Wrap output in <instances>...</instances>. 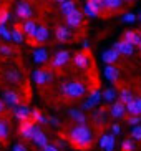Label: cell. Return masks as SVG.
Wrapping results in <instances>:
<instances>
[{
	"instance_id": "cell-18",
	"label": "cell",
	"mask_w": 141,
	"mask_h": 151,
	"mask_svg": "<svg viewBox=\"0 0 141 151\" xmlns=\"http://www.w3.org/2000/svg\"><path fill=\"white\" fill-rule=\"evenodd\" d=\"M103 4H105L106 10H108L110 14H113V12H116V10L123 9L124 0H103Z\"/></svg>"
},
{
	"instance_id": "cell-38",
	"label": "cell",
	"mask_w": 141,
	"mask_h": 151,
	"mask_svg": "<svg viewBox=\"0 0 141 151\" xmlns=\"http://www.w3.org/2000/svg\"><path fill=\"white\" fill-rule=\"evenodd\" d=\"M141 121V115H131L128 118V123L129 124H138Z\"/></svg>"
},
{
	"instance_id": "cell-37",
	"label": "cell",
	"mask_w": 141,
	"mask_h": 151,
	"mask_svg": "<svg viewBox=\"0 0 141 151\" xmlns=\"http://www.w3.org/2000/svg\"><path fill=\"white\" fill-rule=\"evenodd\" d=\"M0 35L4 37L5 40H12V35H10V30L5 25H2V30H0Z\"/></svg>"
},
{
	"instance_id": "cell-26",
	"label": "cell",
	"mask_w": 141,
	"mask_h": 151,
	"mask_svg": "<svg viewBox=\"0 0 141 151\" xmlns=\"http://www.w3.org/2000/svg\"><path fill=\"white\" fill-rule=\"evenodd\" d=\"M30 116H32V120L35 121V123H38V124H47L48 123V118L43 116V113H42L40 110H32Z\"/></svg>"
},
{
	"instance_id": "cell-17",
	"label": "cell",
	"mask_w": 141,
	"mask_h": 151,
	"mask_svg": "<svg viewBox=\"0 0 141 151\" xmlns=\"http://www.w3.org/2000/svg\"><path fill=\"white\" fill-rule=\"evenodd\" d=\"M9 134H10V129H9V121L5 118H0V141L7 145L9 143Z\"/></svg>"
},
{
	"instance_id": "cell-9",
	"label": "cell",
	"mask_w": 141,
	"mask_h": 151,
	"mask_svg": "<svg viewBox=\"0 0 141 151\" xmlns=\"http://www.w3.org/2000/svg\"><path fill=\"white\" fill-rule=\"evenodd\" d=\"M68 62H70V53H68L66 50H62V52H58V53L55 55V58L52 60V67L53 68H62V67H65Z\"/></svg>"
},
{
	"instance_id": "cell-6",
	"label": "cell",
	"mask_w": 141,
	"mask_h": 151,
	"mask_svg": "<svg viewBox=\"0 0 141 151\" xmlns=\"http://www.w3.org/2000/svg\"><path fill=\"white\" fill-rule=\"evenodd\" d=\"M33 80H35L37 85H45V83H48V81L53 80V73H50L45 68H38V70L33 71Z\"/></svg>"
},
{
	"instance_id": "cell-35",
	"label": "cell",
	"mask_w": 141,
	"mask_h": 151,
	"mask_svg": "<svg viewBox=\"0 0 141 151\" xmlns=\"http://www.w3.org/2000/svg\"><path fill=\"white\" fill-rule=\"evenodd\" d=\"M101 96L105 98L106 101H113V100L116 98V91H115L113 88H106V90H105V93H103Z\"/></svg>"
},
{
	"instance_id": "cell-36",
	"label": "cell",
	"mask_w": 141,
	"mask_h": 151,
	"mask_svg": "<svg viewBox=\"0 0 141 151\" xmlns=\"http://www.w3.org/2000/svg\"><path fill=\"white\" fill-rule=\"evenodd\" d=\"M0 55H4V57H12L13 55V50L10 48L9 45H0Z\"/></svg>"
},
{
	"instance_id": "cell-19",
	"label": "cell",
	"mask_w": 141,
	"mask_h": 151,
	"mask_svg": "<svg viewBox=\"0 0 141 151\" xmlns=\"http://www.w3.org/2000/svg\"><path fill=\"white\" fill-rule=\"evenodd\" d=\"M4 98H5V101L9 103L10 106H17L18 103H20V96H18V93H15L13 90H5Z\"/></svg>"
},
{
	"instance_id": "cell-49",
	"label": "cell",
	"mask_w": 141,
	"mask_h": 151,
	"mask_svg": "<svg viewBox=\"0 0 141 151\" xmlns=\"http://www.w3.org/2000/svg\"><path fill=\"white\" fill-rule=\"evenodd\" d=\"M126 2H135V0H126Z\"/></svg>"
},
{
	"instance_id": "cell-1",
	"label": "cell",
	"mask_w": 141,
	"mask_h": 151,
	"mask_svg": "<svg viewBox=\"0 0 141 151\" xmlns=\"http://www.w3.org/2000/svg\"><path fill=\"white\" fill-rule=\"evenodd\" d=\"M68 139L78 150H88L90 146H93V141H95L93 131L85 123H76L68 131Z\"/></svg>"
},
{
	"instance_id": "cell-10",
	"label": "cell",
	"mask_w": 141,
	"mask_h": 151,
	"mask_svg": "<svg viewBox=\"0 0 141 151\" xmlns=\"http://www.w3.org/2000/svg\"><path fill=\"white\" fill-rule=\"evenodd\" d=\"M32 7H30V4L28 2H20V4L17 5V17L18 18H23V20H28V18L32 17Z\"/></svg>"
},
{
	"instance_id": "cell-5",
	"label": "cell",
	"mask_w": 141,
	"mask_h": 151,
	"mask_svg": "<svg viewBox=\"0 0 141 151\" xmlns=\"http://www.w3.org/2000/svg\"><path fill=\"white\" fill-rule=\"evenodd\" d=\"M65 18H66V25L68 27H71V28H78V27H81L83 25V22H85V18H83V14L80 12V10H73V12H70L68 15H65Z\"/></svg>"
},
{
	"instance_id": "cell-51",
	"label": "cell",
	"mask_w": 141,
	"mask_h": 151,
	"mask_svg": "<svg viewBox=\"0 0 141 151\" xmlns=\"http://www.w3.org/2000/svg\"><path fill=\"white\" fill-rule=\"evenodd\" d=\"M140 18H141V12H140Z\"/></svg>"
},
{
	"instance_id": "cell-40",
	"label": "cell",
	"mask_w": 141,
	"mask_h": 151,
	"mask_svg": "<svg viewBox=\"0 0 141 151\" xmlns=\"http://www.w3.org/2000/svg\"><path fill=\"white\" fill-rule=\"evenodd\" d=\"M123 20H124V22H128V23H133L135 20H136V15H135V14H124Z\"/></svg>"
},
{
	"instance_id": "cell-31",
	"label": "cell",
	"mask_w": 141,
	"mask_h": 151,
	"mask_svg": "<svg viewBox=\"0 0 141 151\" xmlns=\"http://www.w3.org/2000/svg\"><path fill=\"white\" fill-rule=\"evenodd\" d=\"M70 116L76 121V123H86V118H85V115L81 113V111H78V110H71V111H70Z\"/></svg>"
},
{
	"instance_id": "cell-7",
	"label": "cell",
	"mask_w": 141,
	"mask_h": 151,
	"mask_svg": "<svg viewBox=\"0 0 141 151\" xmlns=\"http://www.w3.org/2000/svg\"><path fill=\"white\" fill-rule=\"evenodd\" d=\"M113 48H115L119 55H126V57L133 55V52H135V47H133L131 43H128L126 40H118V42H115V43H113Z\"/></svg>"
},
{
	"instance_id": "cell-41",
	"label": "cell",
	"mask_w": 141,
	"mask_h": 151,
	"mask_svg": "<svg viewBox=\"0 0 141 151\" xmlns=\"http://www.w3.org/2000/svg\"><path fill=\"white\" fill-rule=\"evenodd\" d=\"M42 150H43V151H60L57 146H55V145H48V143H47V145H45Z\"/></svg>"
},
{
	"instance_id": "cell-23",
	"label": "cell",
	"mask_w": 141,
	"mask_h": 151,
	"mask_svg": "<svg viewBox=\"0 0 141 151\" xmlns=\"http://www.w3.org/2000/svg\"><path fill=\"white\" fill-rule=\"evenodd\" d=\"M101 100V93L98 91V90H93L91 93H90V98H88V101L85 103V108L88 110V108H93V106H96V103Z\"/></svg>"
},
{
	"instance_id": "cell-39",
	"label": "cell",
	"mask_w": 141,
	"mask_h": 151,
	"mask_svg": "<svg viewBox=\"0 0 141 151\" xmlns=\"http://www.w3.org/2000/svg\"><path fill=\"white\" fill-rule=\"evenodd\" d=\"M85 14L88 15L90 18H91V17H98V14L91 9V7H88V5H85Z\"/></svg>"
},
{
	"instance_id": "cell-34",
	"label": "cell",
	"mask_w": 141,
	"mask_h": 151,
	"mask_svg": "<svg viewBox=\"0 0 141 151\" xmlns=\"http://www.w3.org/2000/svg\"><path fill=\"white\" fill-rule=\"evenodd\" d=\"M131 139L141 141V124H135L131 129Z\"/></svg>"
},
{
	"instance_id": "cell-8",
	"label": "cell",
	"mask_w": 141,
	"mask_h": 151,
	"mask_svg": "<svg viewBox=\"0 0 141 151\" xmlns=\"http://www.w3.org/2000/svg\"><path fill=\"white\" fill-rule=\"evenodd\" d=\"M48 28L45 27V25H37V30L33 33V38H32V43H43V42L48 40Z\"/></svg>"
},
{
	"instance_id": "cell-16",
	"label": "cell",
	"mask_w": 141,
	"mask_h": 151,
	"mask_svg": "<svg viewBox=\"0 0 141 151\" xmlns=\"http://www.w3.org/2000/svg\"><path fill=\"white\" fill-rule=\"evenodd\" d=\"M32 139H33V143H35V146H38V148H43L45 145L48 143V138H47V134H45L40 128L35 129V133H33Z\"/></svg>"
},
{
	"instance_id": "cell-12",
	"label": "cell",
	"mask_w": 141,
	"mask_h": 151,
	"mask_svg": "<svg viewBox=\"0 0 141 151\" xmlns=\"http://www.w3.org/2000/svg\"><path fill=\"white\" fill-rule=\"evenodd\" d=\"M108 111H110V115L113 116V118H123L124 113H126V105H124L123 101H115L110 106Z\"/></svg>"
},
{
	"instance_id": "cell-28",
	"label": "cell",
	"mask_w": 141,
	"mask_h": 151,
	"mask_svg": "<svg viewBox=\"0 0 141 151\" xmlns=\"http://www.w3.org/2000/svg\"><path fill=\"white\" fill-rule=\"evenodd\" d=\"M75 9L76 7H75V2H73V0H65V2H62V14L63 15H68Z\"/></svg>"
},
{
	"instance_id": "cell-48",
	"label": "cell",
	"mask_w": 141,
	"mask_h": 151,
	"mask_svg": "<svg viewBox=\"0 0 141 151\" xmlns=\"http://www.w3.org/2000/svg\"><path fill=\"white\" fill-rule=\"evenodd\" d=\"M138 33H140V38H141V30H138Z\"/></svg>"
},
{
	"instance_id": "cell-52",
	"label": "cell",
	"mask_w": 141,
	"mask_h": 151,
	"mask_svg": "<svg viewBox=\"0 0 141 151\" xmlns=\"http://www.w3.org/2000/svg\"><path fill=\"white\" fill-rule=\"evenodd\" d=\"M0 30H2V25H0Z\"/></svg>"
},
{
	"instance_id": "cell-13",
	"label": "cell",
	"mask_w": 141,
	"mask_h": 151,
	"mask_svg": "<svg viewBox=\"0 0 141 151\" xmlns=\"http://www.w3.org/2000/svg\"><path fill=\"white\" fill-rule=\"evenodd\" d=\"M13 115H15V118L20 120V121L28 120V118H30V110H28L27 105H17V106H13Z\"/></svg>"
},
{
	"instance_id": "cell-27",
	"label": "cell",
	"mask_w": 141,
	"mask_h": 151,
	"mask_svg": "<svg viewBox=\"0 0 141 151\" xmlns=\"http://www.w3.org/2000/svg\"><path fill=\"white\" fill-rule=\"evenodd\" d=\"M33 60H35L37 63H47V60H48V52L45 48H38L33 52Z\"/></svg>"
},
{
	"instance_id": "cell-50",
	"label": "cell",
	"mask_w": 141,
	"mask_h": 151,
	"mask_svg": "<svg viewBox=\"0 0 141 151\" xmlns=\"http://www.w3.org/2000/svg\"><path fill=\"white\" fill-rule=\"evenodd\" d=\"M138 47H140V50H141V43H140V45H138Z\"/></svg>"
},
{
	"instance_id": "cell-4",
	"label": "cell",
	"mask_w": 141,
	"mask_h": 151,
	"mask_svg": "<svg viewBox=\"0 0 141 151\" xmlns=\"http://www.w3.org/2000/svg\"><path fill=\"white\" fill-rule=\"evenodd\" d=\"M35 121L33 120H23L22 123H20V128H18V133H20V136L25 138V139H32V136H33V133H35Z\"/></svg>"
},
{
	"instance_id": "cell-25",
	"label": "cell",
	"mask_w": 141,
	"mask_h": 151,
	"mask_svg": "<svg viewBox=\"0 0 141 151\" xmlns=\"http://www.w3.org/2000/svg\"><path fill=\"white\" fill-rule=\"evenodd\" d=\"M22 30L25 32V35H28L30 38H33V33H35V30H37V23L32 22V20H23Z\"/></svg>"
},
{
	"instance_id": "cell-14",
	"label": "cell",
	"mask_w": 141,
	"mask_h": 151,
	"mask_svg": "<svg viewBox=\"0 0 141 151\" xmlns=\"http://www.w3.org/2000/svg\"><path fill=\"white\" fill-rule=\"evenodd\" d=\"M106 116H108V108H100L93 113V121L96 126H103L106 124Z\"/></svg>"
},
{
	"instance_id": "cell-47",
	"label": "cell",
	"mask_w": 141,
	"mask_h": 151,
	"mask_svg": "<svg viewBox=\"0 0 141 151\" xmlns=\"http://www.w3.org/2000/svg\"><path fill=\"white\" fill-rule=\"evenodd\" d=\"M55 2H57V4H62V2H65V0H55Z\"/></svg>"
},
{
	"instance_id": "cell-3",
	"label": "cell",
	"mask_w": 141,
	"mask_h": 151,
	"mask_svg": "<svg viewBox=\"0 0 141 151\" xmlns=\"http://www.w3.org/2000/svg\"><path fill=\"white\" fill-rule=\"evenodd\" d=\"M73 63L78 70H90L93 67V57L90 53L88 48H83L81 52H76L75 57H73Z\"/></svg>"
},
{
	"instance_id": "cell-30",
	"label": "cell",
	"mask_w": 141,
	"mask_h": 151,
	"mask_svg": "<svg viewBox=\"0 0 141 151\" xmlns=\"http://www.w3.org/2000/svg\"><path fill=\"white\" fill-rule=\"evenodd\" d=\"M10 35H12V38L17 43H22L23 42V30H22V27H15L12 32H10Z\"/></svg>"
},
{
	"instance_id": "cell-45",
	"label": "cell",
	"mask_w": 141,
	"mask_h": 151,
	"mask_svg": "<svg viewBox=\"0 0 141 151\" xmlns=\"http://www.w3.org/2000/svg\"><path fill=\"white\" fill-rule=\"evenodd\" d=\"M5 113V105H4V101L0 100V115H4Z\"/></svg>"
},
{
	"instance_id": "cell-15",
	"label": "cell",
	"mask_w": 141,
	"mask_h": 151,
	"mask_svg": "<svg viewBox=\"0 0 141 151\" xmlns=\"http://www.w3.org/2000/svg\"><path fill=\"white\" fill-rule=\"evenodd\" d=\"M123 40H126L128 43H131L133 47L141 43V38H140V33H138V30H124Z\"/></svg>"
},
{
	"instance_id": "cell-21",
	"label": "cell",
	"mask_w": 141,
	"mask_h": 151,
	"mask_svg": "<svg viewBox=\"0 0 141 151\" xmlns=\"http://www.w3.org/2000/svg\"><path fill=\"white\" fill-rule=\"evenodd\" d=\"M119 58V53L116 52L115 48H111V50H106V52H103V62L108 63V65H113V63L116 62Z\"/></svg>"
},
{
	"instance_id": "cell-20",
	"label": "cell",
	"mask_w": 141,
	"mask_h": 151,
	"mask_svg": "<svg viewBox=\"0 0 141 151\" xmlns=\"http://www.w3.org/2000/svg\"><path fill=\"white\" fill-rule=\"evenodd\" d=\"M105 78L106 80H110V81H118L119 78V70L116 67H113V65H108V67L105 68Z\"/></svg>"
},
{
	"instance_id": "cell-43",
	"label": "cell",
	"mask_w": 141,
	"mask_h": 151,
	"mask_svg": "<svg viewBox=\"0 0 141 151\" xmlns=\"http://www.w3.org/2000/svg\"><path fill=\"white\" fill-rule=\"evenodd\" d=\"M111 129H113V134H118L119 131H121V128H119V124H113V126H111Z\"/></svg>"
},
{
	"instance_id": "cell-33",
	"label": "cell",
	"mask_w": 141,
	"mask_h": 151,
	"mask_svg": "<svg viewBox=\"0 0 141 151\" xmlns=\"http://www.w3.org/2000/svg\"><path fill=\"white\" fill-rule=\"evenodd\" d=\"M9 18H10V14H9L7 5H2V7H0V25H4Z\"/></svg>"
},
{
	"instance_id": "cell-44",
	"label": "cell",
	"mask_w": 141,
	"mask_h": 151,
	"mask_svg": "<svg viewBox=\"0 0 141 151\" xmlns=\"http://www.w3.org/2000/svg\"><path fill=\"white\" fill-rule=\"evenodd\" d=\"M48 123H52L53 126H58V120L55 118V116H50V118H48Z\"/></svg>"
},
{
	"instance_id": "cell-42",
	"label": "cell",
	"mask_w": 141,
	"mask_h": 151,
	"mask_svg": "<svg viewBox=\"0 0 141 151\" xmlns=\"http://www.w3.org/2000/svg\"><path fill=\"white\" fill-rule=\"evenodd\" d=\"M12 151H28L27 150V146L25 145H22V143H18V145H15V146H13V150Z\"/></svg>"
},
{
	"instance_id": "cell-11",
	"label": "cell",
	"mask_w": 141,
	"mask_h": 151,
	"mask_svg": "<svg viewBox=\"0 0 141 151\" xmlns=\"http://www.w3.org/2000/svg\"><path fill=\"white\" fill-rule=\"evenodd\" d=\"M55 37H57V40L62 42V43L70 42L71 40V30L68 27H65V25H58L57 30H55Z\"/></svg>"
},
{
	"instance_id": "cell-32",
	"label": "cell",
	"mask_w": 141,
	"mask_h": 151,
	"mask_svg": "<svg viewBox=\"0 0 141 151\" xmlns=\"http://www.w3.org/2000/svg\"><path fill=\"white\" fill-rule=\"evenodd\" d=\"M135 141H133L131 138H126V139H123V143H121V150L123 151H135Z\"/></svg>"
},
{
	"instance_id": "cell-46",
	"label": "cell",
	"mask_w": 141,
	"mask_h": 151,
	"mask_svg": "<svg viewBox=\"0 0 141 151\" xmlns=\"http://www.w3.org/2000/svg\"><path fill=\"white\" fill-rule=\"evenodd\" d=\"M136 101H138V106H140V111H141V98H136Z\"/></svg>"
},
{
	"instance_id": "cell-22",
	"label": "cell",
	"mask_w": 141,
	"mask_h": 151,
	"mask_svg": "<svg viewBox=\"0 0 141 151\" xmlns=\"http://www.w3.org/2000/svg\"><path fill=\"white\" fill-rule=\"evenodd\" d=\"M100 146L105 148L106 151H113V146H115V136H113V134H103L101 141H100Z\"/></svg>"
},
{
	"instance_id": "cell-2",
	"label": "cell",
	"mask_w": 141,
	"mask_h": 151,
	"mask_svg": "<svg viewBox=\"0 0 141 151\" xmlns=\"http://www.w3.org/2000/svg\"><path fill=\"white\" fill-rule=\"evenodd\" d=\"M60 93L65 98L75 100V98L85 96L86 86H85L83 81H65V83H62V86H60Z\"/></svg>"
},
{
	"instance_id": "cell-29",
	"label": "cell",
	"mask_w": 141,
	"mask_h": 151,
	"mask_svg": "<svg viewBox=\"0 0 141 151\" xmlns=\"http://www.w3.org/2000/svg\"><path fill=\"white\" fill-rule=\"evenodd\" d=\"M133 93H131V90H128V88H121V91H119V101H123L124 105L128 101H131L133 100Z\"/></svg>"
},
{
	"instance_id": "cell-24",
	"label": "cell",
	"mask_w": 141,
	"mask_h": 151,
	"mask_svg": "<svg viewBox=\"0 0 141 151\" xmlns=\"http://www.w3.org/2000/svg\"><path fill=\"white\" fill-rule=\"evenodd\" d=\"M5 76H7V80L10 81V83H18V81L22 80V75H20V71L15 70V68H9V70L5 71Z\"/></svg>"
}]
</instances>
